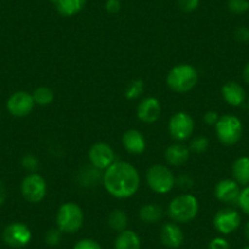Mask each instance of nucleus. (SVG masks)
Instances as JSON below:
<instances>
[{"label": "nucleus", "mask_w": 249, "mask_h": 249, "mask_svg": "<svg viewBox=\"0 0 249 249\" xmlns=\"http://www.w3.org/2000/svg\"><path fill=\"white\" fill-rule=\"evenodd\" d=\"M61 238H62V232L60 231L57 227H55V229H50L44 236L45 243L49 244V246L52 247H55L57 246V244H60Z\"/></svg>", "instance_id": "obj_29"}, {"label": "nucleus", "mask_w": 249, "mask_h": 249, "mask_svg": "<svg viewBox=\"0 0 249 249\" xmlns=\"http://www.w3.org/2000/svg\"><path fill=\"white\" fill-rule=\"evenodd\" d=\"M237 205H238L239 209H241L244 214L249 216V184L242 188Z\"/></svg>", "instance_id": "obj_30"}, {"label": "nucleus", "mask_w": 249, "mask_h": 249, "mask_svg": "<svg viewBox=\"0 0 249 249\" xmlns=\"http://www.w3.org/2000/svg\"><path fill=\"white\" fill-rule=\"evenodd\" d=\"M145 89V83L144 81L137 78V80H133L132 82L128 83V86L124 89V98L127 100H135L138 99L141 95L144 93Z\"/></svg>", "instance_id": "obj_25"}, {"label": "nucleus", "mask_w": 249, "mask_h": 249, "mask_svg": "<svg viewBox=\"0 0 249 249\" xmlns=\"http://www.w3.org/2000/svg\"><path fill=\"white\" fill-rule=\"evenodd\" d=\"M161 115V104L154 97H147L141 100L137 107V117L144 124H154Z\"/></svg>", "instance_id": "obj_14"}, {"label": "nucleus", "mask_w": 249, "mask_h": 249, "mask_svg": "<svg viewBox=\"0 0 249 249\" xmlns=\"http://www.w3.org/2000/svg\"><path fill=\"white\" fill-rule=\"evenodd\" d=\"M248 42H249V40H248Z\"/></svg>", "instance_id": "obj_44"}, {"label": "nucleus", "mask_w": 249, "mask_h": 249, "mask_svg": "<svg viewBox=\"0 0 249 249\" xmlns=\"http://www.w3.org/2000/svg\"><path fill=\"white\" fill-rule=\"evenodd\" d=\"M195 131V120L188 112L178 111L169 120V133L176 142L190 140Z\"/></svg>", "instance_id": "obj_8"}, {"label": "nucleus", "mask_w": 249, "mask_h": 249, "mask_svg": "<svg viewBox=\"0 0 249 249\" xmlns=\"http://www.w3.org/2000/svg\"><path fill=\"white\" fill-rule=\"evenodd\" d=\"M107 225H109V227L112 231L117 232V233L127 230L128 216L126 212L122 209L112 210L109 214V216H107Z\"/></svg>", "instance_id": "obj_23"}, {"label": "nucleus", "mask_w": 249, "mask_h": 249, "mask_svg": "<svg viewBox=\"0 0 249 249\" xmlns=\"http://www.w3.org/2000/svg\"><path fill=\"white\" fill-rule=\"evenodd\" d=\"M87 0H56L55 8L62 16L70 18L83 10Z\"/></svg>", "instance_id": "obj_21"}, {"label": "nucleus", "mask_w": 249, "mask_h": 249, "mask_svg": "<svg viewBox=\"0 0 249 249\" xmlns=\"http://www.w3.org/2000/svg\"><path fill=\"white\" fill-rule=\"evenodd\" d=\"M85 214L78 204L73 202L60 205L56 213V227L62 233H76L82 227Z\"/></svg>", "instance_id": "obj_5"}, {"label": "nucleus", "mask_w": 249, "mask_h": 249, "mask_svg": "<svg viewBox=\"0 0 249 249\" xmlns=\"http://www.w3.org/2000/svg\"><path fill=\"white\" fill-rule=\"evenodd\" d=\"M102 183L111 197L127 199L140 190L141 176L138 170L130 162L115 161L103 172Z\"/></svg>", "instance_id": "obj_1"}, {"label": "nucleus", "mask_w": 249, "mask_h": 249, "mask_svg": "<svg viewBox=\"0 0 249 249\" xmlns=\"http://www.w3.org/2000/svg\"><path fill=\"white\" fill-rule=\"evenodd\" d=\"M6 198H8V190H6L4 182L0 181V207L5 203Z\"/></svg>", "instance_id": "obj_38"}, {"label": "nucleus", "mask_w": 249, "mask_h": 249, "mask_svg": "<svg viewBox=\"0 0 249 249\" xmlns=\"http://www.w3.org/2000/svg\"><path fill=\"white\" fill-rule=\"evenodd\" d=\"M199 212V202L197 197L190 193L176 196L167 207L170 219L176 224H188L193 221Z\"/></svg>", "instance_id": "obj_2"}, {"label": "nucleus", "mask_w": 249, "mask_h": 249, "mask_svg": "<svg viewBox=\"0 0 249 249\" xmlns=\"http://www.w3.org/2000/svg\"><path fill=\"white\" fill-rule=\"evenodd\" d=\"M233 179L242 187L249 184V157H239L232 165Z\"/></svg>", "instance_id": "obj_19"}, {"label": "nucleus", "mask_w": 249, "mask_h": 249, "mask_svg": "<svg viewBox=\"0 0 249 249\" xmlns=\"http://www.w3.org/2000/svg\"><path fill=\"white\" fill-rule=\"evenodd\" d=\"M244 234H246L247 239H248V241H249V221L247 222L246 226H244Z\"/></svg>", "instance_id": "obj_40"}, {"label": "nucleus", "mask_w": 249, "mask_h": 249, "mask_svg": "<svg viewBox=\"0 0 249 249\" xmlns=\"http://www.w3.org/2000/svg\"><path fill=\"white\" fill-rule=\"evenodd\" d=\"M164 155L167 164L171 165V166L178 167L188 161L191 152L187 145L182 144L181 142H177L169 145V147L166 148V150H165Z\"/></svg>", "instance_id": "obj_18"}, {"label": "nucleus", "mask_w": 249, "mask_h": 249, "mask_svg": "<svg viewBox=\"0 0 249 249\" xmlns=\"http://www.w3.org/2000/svg\"><path fill=\"white\" fill-rule=\"evenodd\" d=\"M242 76H243L244 82H246L247 85L249 86V62H248V64H247L246 66H244L243 72H242Z\"/></svg>", "instance_id": "obj_39"}, {"label": "nucleus", "mask_w": 249, "mask_h": 249, "mask_svg": "<svg viewBox=\"0 0 249 249\" xmlns=\"http://www.w3.org/2000/svg\"><path fill=\"white\" fill-rule=\"evenodd\" d=\"M197 69L191 64H179L174 66L166 76V85L175 93H188L197 86Z\"/></svg>", "instance_id": "obj_3"}, {"label": "nucleus", "mask_w": 249, "mask_h": 249, "mask_svg": "<svg viewBox=\"0 0 249 249\" xmlns=\"http://www.w3.org/2000/svg\"><path fill=\"white\" fill-rule=\"evenodd\" d=\"M242 249H249V246H247V247H244V248H242Z\"/></svg>", "instance_id": "obj_43"}, {"label": "nucleus", "mask_w": 249, "mask_h": 249, "mask_svg": "<svg viewBox=\"0 0 249 249\" xmlns=\"http://www.w3.org/2000/svg\"><path fill=\"white\" fill-rule=\"evenodd\" d=\"M88 159L90 165L100 171H105L116 161L115 152L110 144L105 142H97L89 148Z\"/></svg>", "instance_id": "obj_10"}, {"label": "nucleus", "mask_w": 249, "mask_h": 249, "mask_svg": "<svg viewBox=\"0 0 249 249\" xmlns=\"http://www.w3.org/2000/svg\"><path fill=\"white\" fill-rule=\"evenodd\" d=\"M72 249H103V248L97 241H94V239L83 238V239H80V241L73 246Z\"/></svg>", "instance_id": "obj_32"}, {"label": "nucleus", "mask_w": 249, "mask_h": 249, "mask_svg": "<svg viewBox=\"0 0 249 249\" xmlns=\"http://www.w3.org/2000/svg\"><path fill=\"white\" fill-rule=\"evenodd\" d=\"M247 107H248V112H249V98H248V104H247Z\"/></svg>", "instance_id": "obj_42"}, {"label": "nucleus", "mask_w": 249, "mask_h": 249, "mask_svg": "<svg viewBox=\"0 0 249 249\" xmlns=\"http://www.w3.org/2000/svg\"><path fill=\"white\" fill-rule=\"evenodd\" d=\"M214 127L217 140L225 147H233L243 136V124L241 119L232 114H225L220 116Z\"/></svg>", "instance_id": "obj_4"}, {"label": "nucleus", "mask_w": 249, "mask_h": 249, "mask_svg": "<svg viewBox=\"0 0 249 249\" xmlns=\"http://www.w3.org/2000/svg\"><path fill=\"white\" fill-rule=\"evenodd\" d=\"M234 38L238 42H248L249 40V30L246 27H238L234 31Z\"/></svg>", "instance_id": "obj_36"}, {"label": "nucleus", "mask_w": 249, "mask_h": 249, "mask_svg": "<svg viewBox=\"0 0 249 249\" xmlns=\"http://www.w3.org/2000/svg\"><path fill=\"white\" fill-rule=\"evenodd\" d=\"M162 209L158 204L154 203H149V204L143 205L140 209L138 216H140L141 221L144 224H157L162 219Z\"/></svg>", "instance_id": "obj_22"}, {"label": "nucleus", "mask_w": 249, "mask_h": 249, "mask_svg": "<svg viewBox=\"0 0 249 249\" xmlns=\"http://www.w3.org/2000/svg\"><path fill=\"white\" fill-rule=\"evenodd\" d=\"M36 103L33 95L25 90H18L11 94L6 102L8 111L14 117H25L32 112Z\"/></svg>", "instance_id": "obj_12"}, {"label": "nucleus", "mask_w": 249, "mask_h": 249, "mask_svg": "<svg viewBox=\"0 0 249 249\" xmlns=\"http://www.w3.org/2000/svg\"><path fill=\"white\" fill-rule=\"evenodd\" d=\"M160 239L165 247L171 249L179 248L183 243L184 234L176 222H166L160 230Z\"/></svg>", "instance_id": "obj_15"}, {"label": "nucleus", "mask_w": 249, "mask_h": 249, "mask_svg": "<svg viewBox=\"0 0 249 249\" xmlns=\"http://www.w3.org/2000/svg\"><path fill=\"white\" fill-rule=\"evenodd\" d=\"M176 184L179 187V188H183V190H188L191 187H193V179L191 178L190 176H181L179 178L176 179Z\"/></svg>", "instance_id": "obj_37"}, {"label": "nucleus", "mask_w": 249, "mask_h": 249, "mask_svg": "<svg viewBox=\"0 0 249 249\" xmlns=\"http://www.w3.org/2000/svg\"><path fill=\"white\" fill-rule=\"evenodd\" d=\"M114 249H141V238L132 230H124L117 234Z\"/></svg>", "instance_id": "obj_20"}, {"label": "nucleus", "mask_w": 249, "mask_h": 249, "mask_svg": "<svg viewBox=\"0 0 249 249\" xmlns=\"http://www.w3.org/2000/svg\"><path fill=\"white\" fill-rule=\"evenodd\" d=\"M222 99L231 107H241L246 103L247 94L244 88L236 81H229L221 88Z\"/></svg>", "instance_id": "obj_16"}, {"label": "nucleus", "mask_w": 249, "mask_h": 249, "mask_svg": "<svg viewBox=\"0 0 249 249\" xmlns=\"http://www.w3.org/2000/svg\"><path fill=\"white\" fill-rule=\"evenodd\" d=\"M122 145L130 154L140 155L147 148V141L141 131L132 128L122 135Z\"/></svg>", "instance_id": "obj_17"}, {"label": "nucleus", "mask_w": 249, "mask_h": 249, "mask_svg": "<svg viewBox=\"0 0 249 249\" xmlns=\"http://www.w3.org/2000/svg\"><path fill=\"white\" fill-rule=\"evenodd\" d=\"M32 239L30 227L23 222H11L4 229L3 241L11 248H23Z\"/></svg>", "instance_id": "obj_9"}, {"label": "nucleus", "mask_w": 249, "mask_h": 249, "mask_svg": "<svg viewBox=\"0 0 249 249\" xmlns=\"http://www.w3.org/2000/svg\"><path fill=\"white\" fill-rule=\"evenodd\" d=\"M219 119L220 115L216 111H213V110L207 111L204 114V116H203V120H204V122L208 126H215L217 124V121H219Z\"/></svg>", "instance_id": "obj_34"}, {"label": "nucleus", "mask_w": 249, "mask_h": 249, "mask_svg": "<svg viewBox=\"0 0 249 249\" xmlns=\"http://www.w3.org/2000/svg\"><path fill=\"white\" fill-rule=\"evenodd\" d=\"M32 95L36 105H39V107H48L55 99V94L53 92V89L47 87V86H40V87L36 88Z\"/></svg>", "instance_id": "obj_24"}, {"label": "nucleus", "mask_w": 249, "mask_h": 249, "mask_svg": "<svg viewBox=\"0 0 249 249\" xmlns=\"http://www.w3.org/2000/svg\"><path fill=\"white\" fill-rule=\"evenodd\" d=\"M145 181L148 187L157 195H167L176 186V177L169 167L161 164L152 165L147 170Z\"/></svg>", "instance_id": "obj_6"}, {"label": "nucleus", "mask_w": 249, "mask_h": 249, "mask_svg": "<svg viewBox=\"0 0 249 249\" xmlns=\"http://www.w3.org/2000/svg\"><path fill=\"white\" fill-rule=\"evenodd\" d=\"M241 191V186L233 178H224L216 183L214 195L219 202L226 205H234L238 203Z\"/></svg>", "instance_id": "obj_13"}, {"label": "nucleus", "mask_w": 249, "mask_h": 249, "mask_svg": "<svg viewBox=\"0 0 249 249\" xmlns=\"http://www.w3.org/2000/svg\"><path fill=\"white\" fill-rule=\"evenodd\" d=\"M105 10L109 14H117L121 10V3L120 0H107L105 1Z\"/></svg>", "instance_id": "obj_35"}, {"label": "nucleus", "mask_w": 249, "mask_h": 249, "mask_svg": "<svg viewBox=\"0 0 249 249\" xmlns=\"http://www.w3.org/2000/svg\"><path fill=\"white\" fill-rule=\"evenodd\" d=\"M241 214L236 209H232V208L220 209L215 214L214 219H213V224H214L215 230L219 233L224 234V236L233 233L241 226Z\"/></svg>", "instance_id": "obj_11"}, {"label": "nucleus", "mask_w": 249, "mask_h": 249, "mask_svg": "<svg viewBox=\"0 0 249 249\" xmlns=\"http://www.w3.org/2000/svg\"><path fill=\"white\" fill-rule=\"evenodd\" d=\"M227 8L236 15H242L249 10V0H229Z\"/></svg>", "instance_id": "obj_27"}, {"label": "nucleus", "mask_w": 249, "mask_h": 249, "mask_svg": "<svg viewBox=\"0 0 249 249\" xmlns=\"http://www.w3.org/2000/svg\"><path fill=\"white\" fill-rule=\"evenodd\" d=\"M199 4L200 0H177V5H178L179 10L187 14L197 10Z\"/></svg>", "instance_id": "obj_31"}, {"label": "nucleus", "mask_w": 249, "mask_h": 249, "mask_svg": "<svg viewBox=\"0 0 249 249\" xmlns=\"http://www.w3.org/2000/svg\"><path fill=\"white\" fill-rule=\"evenodd\" d=\"M47 181L42 175L37 172L26 175L21 182V193L23 198L32 204H38L42 202L47 196Z\"/></svg>", "instance_id": "obj_7"}, {"label": "nucleus", "mask_w": 249, "mask_h": 249, "mask_svg": "<svg viewBox=\"0 0 249 249\" xmlns=\"http://www.w3.org/2000/svg\"><path fill=\"white\" fill-rule=\"evenodd\" d=\"M208 249H231V247L224 237H215L209 242Z\"/></svg>", "instance_id": "obj_33"}, {"label": "nucleus", "mask_w": 249, "mask_h": 249, "mask_svg": "<svg viewBox=\"0 0 249 249\" xmlns=\"http://www.w3.org/2000/svg\"><path fill=\"white\" fill-rule=\"evenodd\" d=\"M21 164H22V167L26 171L32 174V172H37L38 167H39V160H38V158L36 155L26 154L22 158V160H21Z\"/></svg>", "instance_id": "obj_28"}, {"label": "nucleus", "mask_w": 249, "mask_h": 249, "mask_svg": "<svg viewBox=\"0 0 249 249\" xmlns=\"http://www.w3.org/2000/svg\"><path fill=\"white\" fill-rule=\"evenodd\" d=\"M50 3H53L55 5V3H56V0H50Z\"/></svg>", "instance_id": "obj_41"}, {"label": "nucleus", "mask_w": 249, "mask_h": 249, "mask_svg": "<svg viewBox=\"0 0 249 249\" xmlns=\"http://www.w3.org/2000/svg\"><path fill=\"white\" fill-rule=\"evenodd\" d=\"M208 148H209V141L204 136L195 137L190 142V145H188L190 152L195 153V154H203V153L207 152Z\"/></svg>", "instance_id": "obj_26"}]
</instances>
